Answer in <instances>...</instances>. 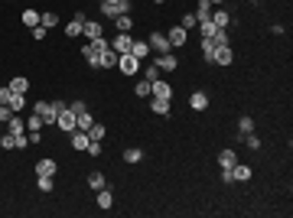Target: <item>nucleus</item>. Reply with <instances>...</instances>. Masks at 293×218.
Masks as SVG:
<instances>
[{"label":"nucleus","instance_id":"obj_1","mask_svg":"<svg viewBox=\"0 0 293 218\" xmlns=\"http://www.w3.org/2000/svg\"><path fill=\"white\" fill-rule=\"evenodd\" d=\"M62 108H69V104H62V101H36V104H33V114H39V117H43V124H49V127H52Z\"/></svg>","mask_w":293,"mask_h":218},{"label":"nucleus","instance_id":"obj_2","mask_svg":"<svg viewBox=\"0 0 293 218\" xmlns=\"http://www.w3.org/2000/svg\"><path fill=\"white\" fill-rule=\"evenodd\" d=\"M108 46H111V43L104 39V36H98V39H88V43H85V49H82V55H85V62H88V66H95V68H98V55L104 52Z\"/></svg>","mask_w":293,"mask_h":218},{"label":"nucleus","instance_id":"obj_3","mask_svg":"<svg viewBox=\"0 0 293 218\" xmlns=\"http://www.w3.org/2000/svg\"><path fill=\"white\" fill-rule=\"evenodd\" d=\"M118 68L130 78V75H137V72H140V59H137V55H130V52H121L118 55Z\"/></svg>","mask_w":293,"mask_h":218},{"label":"nucleus","instance_id":"obj_4","mask_svg":"<svg viewBox=\"0 0 293 218\" xmlns=\"http://www.w3.org/2000/svg\"><path fill=\"white\" fill-rule=\"evenodd\" d=\"M147 46H150V52H173L170 49V39H166V33H150V39H147Z\"/></svg>","mask_w":293,"mask_h":218},{"label":"nucleus","instance_id":"obj_5","mask_svg":"<svg viewBox=\"0 0 293 218\" xmlns=\"http://www.w3.org/2000/svg\"><path fill=\"white\" fill-rule=\"evenodd\" d=\"M101 10H104V17H121V13H130V0H114V3H101Z\"/></svg>","mask_w":293,"mask_h":218},{"label":"nucleus","instance_id":"obj_6","mask_svg":"<svg viewBox=\"0 0 293 218\" xmlns=\"http://www.w3.org/2000/svg\"><path fill=\"white\" fill-rule=\"evenodd\" d=\"M150 95L153 98H173V85L166 78H156V82H150Z\"/></svg>","mask_w":293,"mask_h":218},{"label":"nucleus","instance_id":"obj_7","mask_svg":"<svg viewBox=\"0 0 293 218\" xmlns=\"http://www.w3.org/2000/svg\"><path fill=\"white\" fill-rule=\"evenodd\" d=\"M85 13H75V17H72V20L65 23V36H69V39H75V36H82V26H85Z\"/></svg>","mask_w":293,"mask_h":218},{"label":"nucleus","instance_id":"obj_8","mask_svg":"<svg viewBox=\"0 0 293 218\" xmlns=\"http://www.w3.org/2000/svg\"><path fill=\"white\" fill-rule=\"evenodd\" d=\"M153 66L160 68V72H176V66H179V59H176L173 52H160V55H156V62H153Z\"/></svg>","mask_w":293,"mask_h":218},{"label":"nucleus","instance_id":"obj_9","mask_svg":"<svg viewBox=\"0 0 293 218\" xmlns=\"http://www.w3.org/2000/svg\"><path fill=\"white\" fill-rule=\"evenodd\" d=\"M55 127L72 134V131H75V114H72L69 108H62V111H59V117H55Z\"/></svg>","mask_w":293,"mask_h":218},{"label":"nucleus","instance_id":"obj_10","mask_svg":"<svg viewBox=\"0 0 293 218\" xmlns=\"http://www.w3.org/2000/svg\"><path fill=\"white\" fill-rule=\"evenodd\" d=\"M111 43V49H114V52H130V46H134V39H130V33H118L114 36V39H108Z\"/></svg>","mask_w":293,"mask_h":218},{"label":"nucleus","instance_id":"obj_11","mask_svg":"<svg viewBox=\"0 0 293 218\" xmlns=\"http://www.w3.org/2000/svg\"><path fill=\"white\" fill-rule=\"evenodd\" d=\"M166 39H170V49H176V46H186V39H189V33H186L183 26H173V30L166 33Z\"/></svg>","mask_w":293,"mask_h":218},{"label":"nucleus","instance_id":"obj_12","mask_svg":"<svg viewBox=\"0 0 293 218\" xmlns=\"http://www.w3.org/2000/svg\"><path fill=\"white\" fill-rule=\"evenodd\" d=\"M55 169H59V163H55L52 156H43L36 163V176H55Z\"/></svg>","mask_w":293,"mask_h":218},{"label":"nucleus","instance_id":"obj_13","mask_svg":"<svg viewBox=\"0 0 293 218\" xmlns=\"http://www.w3.org/2000/svg\"><path fill=\"white\" fill-rule=\"evenodd\" d=\"M98 68H118V52H114L111 46L98 55Z\"/></svg>","mask_w":293,"mask_h":218},{"label":"nucleus","instance_id":"obj_14","mask_svg":"<svg viewBox=\"0 0 293 218\" xmlns=\"http://www.w3.org/2000/svg\"><path fill=\"white\" fill-rule=\"evenodd\" d=\"M208 20L215 23L218 30H228V23H231V13H228L225 7H215V13H212V17H208Z\"/></svg>","mask_w":293,"mask_h":218},{"label":"nucleus","instance_id":"obj_15","mask_svg":"<svg viewBox=\"0 0 293 218\" xmlns=\"http://www.w3.org/2000/svg\"><path fill=\"white\" fill-rule=\"evenodd\" d=\"M82 33H85V39H98V36H104V26H101L98 20H85Z\"/></svg>","mask_w":293,"mask_h":218},{"label":"nucleus","instance_id":"obj_16","mask_svg":"<svg viewBox=\"0 0 293 218\" xmlns=\"http://www.w3.org/2000/svg\"><path fill=\"white\" fill-rule=\"evenodd\" d=\"M215 62H218V66H231V62H235L231 46H215Z\"/></svg>","mask_w":293,"mask_h":218},{"label":"nucleus","instance_id":"obj_17","mask_svg":"<svg viewBox=\"0 0 293 218\" xmlns=\"http://www.w3.org/2000/svg\"><path fill=\"white\" fill-rule=\"evenodd\" d=\"M189 108H192V111H206V108H208V95H206V91H192Z\"/></svg>","mask_w":293,"mask_h":218},{"label":"nucleus","instance_id":"obj_18","mask_svg":"<svg viewBox=\"0 0 293 218\" xmlns=\"http://www.w3.org/2000/svg\"><path fill=\"white\" fill-rule=\"evenodd\" d=\"M235 163H238V153L235 150H222L218 153V166H222V169H231Z\"/></svg>","mask_w":293,"mask_h":218},{"label":"nucleus","instance_id":"obj_19","mask_svg":"<svg viewBox=\"0 0 293 218\" xmlns=\"http://www.w3.org/2000/svg\"><path fill=\"white\" fill-rule=\"evenodd\" d=\"M88 143H91V140H88V134H85V131H72V147H75L78 153H85V150H88Z\"/></svg>","mask_w":293,"mask_h":218},{"label":"nucleus","instance_id":"obj_20","mask_svg":"<svg viewBox=\"0 0 293 218\" xmlns=\"http://www.w3.org/2000/svg\"><path fill=\"white\" fill-rule=\"evenodd\" d=\"M114 30H118V33H130V30H134L130 13H121V17H114Z\"/></svg>","mask_w":293,"mask_h":218},{"label":"nucleus","instance_id":"obj_21","mask_svg":"<svg viewBox=\"0 0 293 218\" xmlns=\"http://www.w3.org/2000/svg\"><path fill=\"white\" fill-rule=\"evenodd\" d=\"M130 55H137V59H147L150 55V46H147V39H134V46H130Z\"/></svg>","mask_w":293,"mask_h":218},{"label":"nucleus","instance_id":"obj_22","mask_svg":"<svg viewBox=\"0 0 293 218\" xmlns=\"http://www.w3.org/2000/svg\"><path fill=\"white\" fill-rule=\"evenodd\" d=\"M150 111H153V114H160V117H166V114H170V98H153L150 101Z\"/></svg>","mask_w":293,"mask_h":218},{"label":"nucleus","instance_id":"obj_23","mask_svg":"<svg viewBox=\"0 0 293 218\" xmlns=\"http://www.w3.org/2000/svg\"><path fill=\"white\" fill-rule=\"evenodd\" d=\"M199 49H202V59H206L208 66H212V62H215V43H212V39H206V36H202V46H199Z\"/></svg>","mask_w":293,"mask_h":218},{"label":"nucleus","instance_id":"obj_24","mask_svg":"<svg viewBox=\"0 0 293 218\" xmlns=\"http://www.w3.org/2000/svg\"><path fill=\"white\" fill-rule=\"evenodd\" d=\"M231 176H235L238 183H248V179H251V166H244V163H235V166H231Z\"/></svg>","mask_w":293,"mask_h":218},{"label":"nucleus","instance_id":"obj_25","mask_svg":"<svg viewBox=\"0 0 293 218\" xmlns=\"http://www.w3.org/2000/svg\"><path fill=\"white\" fill-rule=\"evenodd\" d=\"M10 91L13 95H26L30 91V78H10Z\"/></svg>","mask_w":293,"mask_h":218},{"label":"nucleus","instance_id":"obj_26","mask_svg":"<svg viewBox=\"0 0 293 218\" xmlns=\"http://www.w3.org/2000/svg\"><path fill=\"white\" fill-rule=\"evenodd\" d=\"M114 205V196H111V189L104 185V189H98V208H111Z\"/></svg>","mask_w":293,"mask_h":218},{"label":"nucleus","instance_id":"obj_27","mask_svg":"<svg viewBox=\"0 0 293 218\" xmlns=\"http://www.w3.org/2000/svg\"><path fill=\"white\" fill-rule=\"evenodd\" d=\"M3 131H7V134H23V131H26V124L20 120V114H13V117L7 120V127H3Z\"/></svg>","mask_w":293,"mask_h":218},{"label":"nucleus","instance_id":"obj_28","mask_svg":"<svg viewBox=\"0 0 293 218\" xmlns=\"http://www.w3.org/2000/svg\"><path fill=\"white\" fill-rule=\"evenodd\" d=\"M7 108H10L13 114H20V111L26 108V95H10V101H7Z\"/></svg>","mask_w":293,"mask_h":218},{"label":"nucleus","instance_id":"obj_29","mask_svg":"<svg viewBox=\"0 0 293 218\" xmlns=\"http://www.w3.org/2000/svg\"><path fill=\"white\" fill-rule=\"evenodd\" d=\"M212 17V3L208 0H199V7H195V20L202 23V20H208Z\"/></svg>","mask_w":293,"mask_h":218},{"label":"nucleus","instance_id":"obj_30","mask_svg":"<svg viewBox=\"0 0 293 218\" xmlns=\"http://www.w3.org/2000/svg\"><path fill=\"white\" fill-rule=\"evenodd\" d=\"M85 134H88V140H104V124H98V120H95Z\"/></svg>","mask_w":293,"mask_h":218},{"label":"nucleus","instance_id":"obj_31","mask_svg":"<svg viewBox=\"0 0 293 218\" xmlns=\"http://www.w3.org/2000/svg\"><path fill=\"white\" fill-rule=\"evenodd\" d=\"M124 160H127L130 166L140 163V160H143V150H140V147H130V150H124Z\"/></svg>","mask_w":293,"mask_h":218},{"label":"nucleus","instance_id":"obj_32","mask_svg":"<svg viewBox=\"0 0 293 218\" xmlns=\"http://www.w3.org/2000/svg\"><path fill=\"white\" fill-rule=\"evenodd\" d=\"M91 124H95V117H91V114L85 111V114H78V117H75V131H88Z\"/></svg>","mask_w":293,"mask_h":218},{"label":"nucleus","instance_id":"obj_33","mask_svg":"<svg viewBox=\"0 0 293 218\" xmlns=\"http://www.w3.org/2000/svg\"><path fill=\"white\" fill-rule=\"evenodd\" d=\"M248 134H254V120H251V117H241L238 120V137H248Z\"/></svg>","mask_w":293,"mask_h":218},{"label":"nucleus","instance_id":"obj_34","mask_svg":"<svg viewBox=\"0 0 293 218\" xmlns=\"http://www.w3.org/2000/svg\"><path fill=\"white\" fill-rule=\"evenodd\" d=\"M134 91H137V98H150V78H140L134 85Z\"/></svg>","mask_w":293,"mask_h":218},{"label":"nucleus","instance_id":"obj_35","mask_svg":"<svg viewBox=\"0 0 293 218\" xmlns=\"http://www.w3.org/2000/svg\"><path fill=\"white\" fill-rule=\"evenodd\" d=\"M215 30H218V26L212 20H202V23H199V33L206 36V39H212V36H215Z\"/></svg>","mask_w":293,"mask_h":218},{"label":"nucleus","instance_id":"obj_36","mask_svg":"<svg viewBox=\"0 0 293 218\" xmlns=\"http://www.w3.org/2000/svg\"><path fill=\"white\" fill-rule=\"evenodd\" d=\"M23 23H26L30 30H33V26H39V13H36V10H30V7H26V10H23Z\"/></svg>","mask_w":293,"mask_h":218},{"label":"nucleus","instance_id":"obj_37","mask_svg":"<svg viewBox=\"0 0 293 218\" xmlns=\"http://www.w3.org/2000/svg\"><path fill=\"white\" fill-rule=\"evenodd\" d=\"M39 26H46V30H49V26H59V17H55L52 10H49V13H39Z\"/></svg>","mask_w":293,"mask_h":218},{"label":"nucleus","instance_id":"obj_38","mask_svg":"<svg viewBox=\"0 0 293 218\" xmlns=\"http://www.w3.org/2000/svg\"><path fill=\"white\" fill-rule=\"evenodd\" d=\"M88 185H91L95 192H98V189H104V173H91V176H88Z\"/></svg>","mask_w":293,"mask_h":218},{"label":"nucleus","instance_id":"obj_39","mask_svg":"<svg viewBox=\"0 0 293 218\" xmlns=\"http://www.w3.org/2000/svg\"><path fill=\"white\" fill-rule=\"evenodd\" d=\"M26 127H30V131H43L46 124H43V117H39V114H30V120H26Z\"/></svg>","mask_w":293,"mask_h":218},{"label":"nucleus","instance_id":"obj_40","mask_svg":"<svg viewBox=\"0 0 293 218\" xmlns=\"http://www.w3.org/2000/svg\"><path fill=\"white\" fill-rule=\"evenodd\" d=\"M36 183H39V189H43V192H52V176H36Z\"/></svg>","mask_w":293,"mask_h":218},{"label":"nucleus","instance_id":"obj_41","mask_svg":"<svg viewBox=\"0 0 293 218\" xmlns=\"http://www.w3.org/2000/svg\"><path fill=\"white\" fill-rule=\"evenodd\" d=\"M212 43H215V46H228V30H215Z\"/></svg>","mask_w":293,"mask_h":218},{"label":"nucleus","instance_id":"obj_42","mask_svg":"<svg viewBox=\"0 0 293 218\" xmlns=\"http://www.w3.org/2000/svg\"><path fill=\"white\" fill-rule=\"evenodd\" d=\"M192 26H199V20H195V13H186V17H183V30L189 33Z\"/></svg>","mask_w":293,"mask_h":218},{"label":"nucleus","instance_id":"obj_43","mask_svg":"<svg viewBox=\"0 0 293 218\" xmlns=\"http://www.w3.org/2000/svg\"><path fill=\"white\" fill-rule=\"evenodd\" d=\"M69 111L78 117V114H85V111H88V104H85V101H72V104H69Z\"/></svg>","mask_w":293,"mask_h":218},{"label":"nucleus","instance_id":"obj_44","mask_svg":"<svg viewBox=\"0 0 293 218\" xmlns=\"http://www.w3.org/2000/svg\"><path fill=\"white\" fill-rule=\"evenodd\" d=\"M241 140L248 143L251 150H260V137H254V134H248V137H241Z\"/></svg>","mask_w":293,"mask_h":218},{"label":"nucleus","instance_id":"obj_45","mask_svg":"<svg viewBox=\"0 0 293 218\" xmlns=\"http://www.w3.org/2000/svg\"><path fill=\"white\" fill-rule=\"evenodd\" d=\"M30 33H33V39H46V33H49V30H46V26H33Z\"/></svg>","mask_w":293,"mask_h":218},{"label":"nucleus","instance_id":"obj_46","mask_svg":"<svg viewBox=\"0 0 293 218\" xmlns=\"http://www.w3.org/2000/svg\"><path fill=\"white\" fill-rule=\"evenodd\" d=\"M10 117H13V111L7 108V104H0V120H3V124H7V120H10Z\"/></svg>","mask_w":293,"mask_h":218},{"label":"nucleus","instance_id":"obj_47","mask_svg":"<svg viewBox=\"0 0 293 218\" xmlns=\"http://www.w3.org/2000/svg\"><path fill=\"white\" fill-rule=\"evenodd\" d=\"M163 75V72H160V68H156V66H150V68H147V78H150V82H156V78H160Z\"/></svg>","mask_w":293,"mask_h":218},{"label":"nucleus","instance_id":"obj_48","mask_svg":"<svg viewBox=\"0 0 293 218\" xmlns=\"http://www.w3.org/2000/svg\"><path fill=\"white\" fill-rule=\"evenodd\" d=\"M10 95H13L10 85H7V88H0V104H7V101H10Z\"/></svg>","mask_w":293,"mask_h":218},{"label":"nucleus","instance_id":"obj_49","mask_svg":"<svg viewBox=\"0 0 293 218\" xmlns=\"http://www.w3.org/2000/svg\"><path fill=\"white\" fill-rule=\"evenodd\" d=\"M208 3H212V7H222V3H225V0H208Z\"/></svg>","mask_w":293,"mask_h":218},{"label":"nucleus","instance_id":"obj_50","mask_svg":"<svg viewBox=\"0 0 293 218\" xmlns=\"http://www.w3.org/2000/svg\"><path fill=\"white\" fill-rule=\"evenodd\" d=\"M3 127H7V124H3V120H0V131H3Z\"/></svg>","mask_w":293,"mask_h":218},{"label":"nucleus","instance_id":"obj_51","mask_svg":"<svg viewBox=\"0 0 293 218\" xmlns=\"http://www.w3.org/2000/svg\"><path fill=\"white\" fill-rule=\"evenodd\" d=\"M101 3H114V0H101Z\"/></svg>","mask_w":293,"mask_h":218},{"label":"nucleus","instance_id":"obj_52","mask_svg":"<svg viewBox=\"0 0 293 218\" xmlns=\"http://www.w3.org/2000/svg\"><path fill=\"white\" fill-rule=\"evenodd\" d=\"M156 3H166V0H156Z\"/></svg>","mask_w":293,"mask_h":218}]
</instances>
